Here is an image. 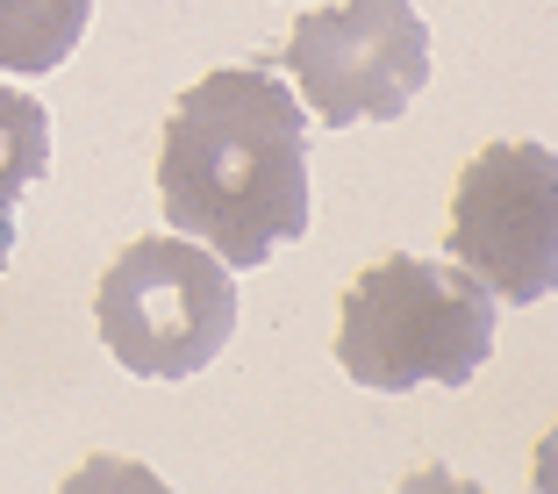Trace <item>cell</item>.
Listing matches in <instances>:
<instances>
[{"label":"cell","instance_id":"obj_4","mask_svg":"<svg viewBox=\"0 0 558 494\" xmlns=\"http://www.w3.org/2000/svg\"><path fill=\"white\" fill-rule=\"evenodd\" d=\"M287 72L323 130L395 122L429 86V22L409 0H329L294 22Z\"/></svg>","mask_w":558,"mask_h":494},{"label":"cell","instance_id":"obj_1","mask_svg":"<svg viewBox=\"0 0 558 494\" xmlns=\"http://www.w3.org/2000/svg\"><path fill=\"white\" fill-rule=\"evenodd\" d=\"M158 201L230 273L308 230V116L272 65H222L180 94L158 144Z\"/></svg>","mask_w":558,"mask_h":494},{"label":"cell","instance_id":"obj_3","mask_svg":"<svg viewBox=\"0 0 558 494\" xmlns=\"http://www.w3.org/2000/svg\"><path fill=\"white\" fill-rule=\"evenodd\" d=\"M100 345L136 379H194L236 329V273L194 237H136L94 294Z\"/></svg>","mask_w":558,"mask_h":494},{"label":"cell","instance_id":"obj_5","mask_svg":"<svg viewBox=\"0 0 558 494\" xmlns=\"http://www.w3.org/2000/svg\"><path fill=\"white\" fill-rule=\"evenodd\" d=\"M451 258L494 301H544L558 287V158L544 144H487L451 194Z\"/></svg>","mask_w":558,"mask_h":494},{"label":"cell","instance_id":"obj_8","mask_svg":"<svg viewBox=\"0 0 558 494\" xmlns=\"http://www.w3.org/2000/svg\"><path fill=\"white\" fill-rule=\"evenodd\" d=\"M8 258H15V208H0V273H8Z\"/></svg>","mask_w":558,"mask_h":494},{"label":"cell","instance_id":"obj_7","mask_svg":"<svg viewBox=\"0 0 558 494\" xmlns=\"http://www.w3.org/2000/svg\"><path fill=\"white\" fill-rule=\"evenodd\" d=\"M50 172V116L36 94L0 86V208H15Z\"/></svg>","mask_w":558,"mask_h":494},{"label":"cell","instance_id":"obj_2","mask_svg":"<svg viewBox=\"0 0 558 494\" xmlns=\"http://www.w3.org/2000/svg\"><path fill=\"white\" fill-rule=\"evenodd\" d=\"M487 359H494V294L459 258L437 265L395 251L344 287L337 365L373 395L465 387Z\"/></svg>","mask_w":558,"mask_h":494},{"label":"cell","instance_id":"obj_6","mask_svg":"<svg viewBox=\"0 0 558 494\" xmlns=\"http://www.w3.org/2000/svg\"><path fill=\"white\" fill-rule=\"evenodd\" d=\"M86 22H94V0H0V72L15 80L58 72L80 50Z\"/></svg>","mask_w":558,"mask_h":494}]
</instances>
